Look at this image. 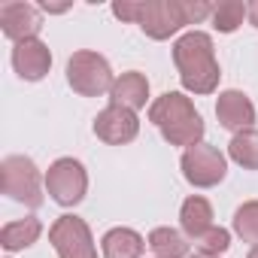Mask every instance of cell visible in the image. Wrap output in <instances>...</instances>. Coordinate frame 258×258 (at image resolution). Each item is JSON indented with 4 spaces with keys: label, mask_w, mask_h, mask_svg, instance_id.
Segmentation results:
<instances>
[{
    "label": "cell",
    "mask_w": 258,
    "mask_h": 258,
    "mask_svg": "<svg viewBox=\"0 0 258 258\" xmlns=\"http://www.w3.org/2000/svg\"><path fill=\"white\" fill-rule=\"evenodd\" d=\"M173 64L179 70V82L191 94H213L219 88L222 70L216 61L213 37L204 31H188L173 43Z\"/></svg>",
    "instance_id": "6da1fadb"
},
{
    "label": "cell",
    "mask_w": 258,
    "mask_h": 258,
    "mask_svg": "<svg viewBox=\"0 0 258 258\" xmlns=\"http://www.w3.org/2000/svg\"><path fill=\"white\" fill-rule=\"evenodd\" d=\"M149 121L161 131V137L170 146H198L204 143V115L195 109L191 97H185L182 91H164L161 97L152 100L149 106Z\"/></svg>",
    "instance_id": "7a4b0ae2"
},
{
    "label": "cell",
    "mask_w": 258,
    "mask_h": 258,
    "mask_svg": "<svg viewBox=\"0 0 258 258\" xmlns=\"http://www.w3.org/2000/svg\"><path fill=\"white\" fill-rule=\"evenodd\" d=\"M0 188L16 204H25V207L37 210V207H43L46 176H40L37 164L28 155H7L0 161Z\"/></svg>",
    "instance_id": "3957f363"
},
{
    "label": "cell",
    "mask_w": 258,
    "mask_h": 258,
    "mask_svg": "<svg viewBox=\"0 0 258 258\" xmlns=\"http://www.w3.org/2000/svg\"><path fill=\"white\" fill-rule=\"evenodd\" d=\"M67 82L76 94L82 97H100V94H109L112 85H115V76H112V67L109 61L100 55V52H91V49H79L70 55L67 61Z\"/></svg>",
    "instance_id": "277c9868"
},
{
    "label": "cell",
    "mask_w": 258,
    "mask_h": 258,
    "mask_svg": "<svg viewBox=\"0 0 258 258\" xmlns=\"http://www.w3.org/2000/svg\"><path fill=\"white\" fill-rule=\"evenodd\" d=\"M46 191L58 207H76L85 201L88 191V173L82 161L76 158H58L46 170Z\"/></svg>",
    "instance_id": "5b68a950"
},
{
    "label": "cell",
    "mask_w": 258,
    "mask_h": 258,
    "mask_svg": "<svg viewBox=\"0 0 258 258\" xmlns=\"http://www.w3.org/2000/svg\"><path fill=\"white\" fill-rule=\"evenodd\" d=\"M49 243L58 252V258H97V246H94L88 222L73 213H64L52 222Z\"/></svg>",
    "instance_id": "8992f818"
},
{
    "label": "cell",
    "mask_w": 258,
    "mask_h": 258,
    "mask_svg": "<svg viewBox=\"0 0 258 258\" xmlns=\"http://www.w3.org/2000/svg\"><path fill=\"white\" fill-rule=\"evenodd\" d=\"M179 167H182L185 182L195 185V188H213V185H219L228 176V158L216 146H210V143L188 146L182 152Z\"/></svg>",
    "instance_id": "52a82bcc"
},
{
    "label": "cell",
    "mask_w": 258,
    "mask_h": 258,
    "mask_svg": "<svg viewBox=\"0 0 258 258\" xmlns=\"http://www.w3.org/2000/svg\"><path fill=\"white\" fill-rule=\"evenodd\" d=\"M185 25H191L188 16V0H146L140 28L152 40H170Z\"/></svg>",
    "instance_id": "ba28073f"
},
{
    "label": "cell",
    "mask_w": 258,
    "mask_h": 258,
    "mask_svg": "<svg viewBox=\"0 0 258 258\" xmlns=\"http://www.w3.org/2000/svg\"><path fill=\"white\" fill-rule=\"evenodd\" d=\"M137 134H140V118H137V112L124 109V106L109 103L94 118V137L109 143V146H124V143H131Z\"/></svg>",
    "instance_id": "9c48e42d"
},
{
    "label": "cell",
    "mask_w": 258,
    "mask_h": 258,
    "mask_svg": "<svg viewBox=\"0 0 258 258\" xmlns=\"http://www.w3.org/2000/svg\"><path fill=\"white\" fill-rule=\"evenodd\" d=\"M0 28L13 43L37 40L43 28V10L34 4H25V0H7V4H0Z\"/></svg>",
    "instance_id": "30bf717a"
},
{
    "label": "cell",
    "mask_w": 258,
    "mask_h": 258,
    "mask_svg": "<svg viewBox=\"0 0 258 258\" xmlns=\"http://www.w3.org/2000/svg\"><path fill=\"white\" fill-rule=\"evenodd\" d=\"M13 70L25 82H40L52 70V52H49V46L40 37L37 40L16 43L13 46Z\"/></svg>",
    "instance_id": "8fae6325"
},
{
    "label": "cell",
    "mask_w": 258,
    "mask_h": 258,
    "mask_svg": "<svg viewBox=\"0 0 258 258\" xmlns=\"http://www.w3.org/2000/svg\"><path fill=\"white\" fill-rule=\"evenodd\" d=\"M216 118L225 131L240 134L246 127H252V121H255V103L249 100V94H243L237 88H228L216 100Z\"/></svg>",
    "instance_id": "7c38bea8"
},
{
    "label": "cell",
    "mask_w": 258,
    "mask_h": 258,
    "mask_svg": "<svg viewBox=\"0 0 258 258\" xmlns=\"http://www.w3.org/2000/svg\"><path fill=\"white\" fill-rule=\"evenodd\" d=\"M109 100L115 106H124V109H143L146 100H149V79L140 73V70H127L121 76H115V85L109 91Z\"/></svg>",
    "instance_id": "4fadbf2b"
},
{
    "label": "cell",
    "mask_w": 258,
    "mask_h": 258,
    "mask_svg": "<svg viewBox=\"0 0 258 258\" xmlns=\"http://www.w3.org/2000/svg\"><path fill=\"white\" fill-rule=\"evenodd\" d=\"M146 249V240L134 228H109L100 240L103 258H140Z\"/></svg>",
    "instance_id": "5bb4252c"
},
{
    "label": "cell",
    "mask_w": 258,
    "mask_h": 258,
    "mask_svg": "<svg viewBox=\"0 0 258 258\" xmlns=\"http://www.w3.org/2000/svg\"><path fill=\"white\" fill-rule=\"evenodd\" d=\"M179 225H182V234L188 240H198L204 231H210L213 228V207H210V201L201 198V195L185 198L182 207H179Z\"/></svg>",
    "instance_id": "9a60e30c"
},
{
    "label": "cell",
    "mask_w": 258,
    "mask_h": 258,
    "mask_svg": "<svg viewBox=\"0 0 258 258\" xmlns=\"http://www.w3.org/2000/svg\"><path fill=\"white\" fill-rule=\"evenodd\" d=\"M40 234H43L40 219L25 216V219H16V222L4 225V231H0V246L7 252H22V249H31L40 240Z\"/></svg>",
    "instance_id": "2e32d148"
},
{
    "label": "cell",
    "mask_w": 258,
    "mask_h": 258,
    "mask_svg": "<svg viewBox=\"0 0 258 258\" xmlns=\"http://www.w3.org/2000/svg\"><path fill=\"white\" fill-rule=\"evenodd\" d=\"M146 243L155 252V258H188V240L176 228H167V225L152 228V234H149Z\"/></svg>",
    "instance_id": "e0dca14e"
},
{
    "label": "cell",
    "mask_w": 258,
    "mask_h": 258,
    "mask_svg": "<svg viewBox=\"0 0 258 258\" xmlns=\"http://www.w3.org/2000/svg\"><path fill=\"white\" fill-rule=\"evenodd\" d=\"M228 158L243 170H258V127H246V131L231 137Z\"/></svg>",
    "instance_id": "ac0fdd59"
},
{
    "label": "cell",
    "mask_w": 258,
    "mask_h": 258,
    "mask_svg": "<svg viewBox=\"0 0 258 258\" xmlns=\"http://www.w3.org/2000/svg\"><path fill=\"white\" fill-rule=\"evenodd\" d=\"M246 16H249V4H243V0H222L219 7H213V28L219 34H234Z\"/></svg>",
    "instance_id": "d6986e66"
},
{
    "label": "cell",
    "mask_w": 258,
    "mask_h": 258,
    "mask_svg": "<svg viewBox=\"0 0 258 258\" xmlns=\"http://www.w3.org/2000/svg\"><path fill=\"white\" fill-rule=\"evenodd\" d=\"M234 234L243 240V243H252L258 246V201H246L234 210Z\"/></svg>",
    "instance_id": "ffe728a7"
},
{
    "label": "cell",
    "mask_w": 258,
    "mask_h": 258,
    "mask_svg": "<svg viewBox=\"0 0 258 258\" xmlns=\"http://www.w3.org/2000/svg\"><path fill=\"white\" fill-rule=\"evenodd\" d=\"M195 249L204 252V255H219V258H222V255L231 249V234H228L225 228L213 225L210 231H204V234L195 240Z\"/></svg>",
    "instance_id": "44dd1931"
},
{
    "label": "cell",
    "mask_w": 258,
    "mask_h": 258,
    "mask_svg": "<svg viewBox=\"0 0 258 258\" xmlns=\"http://www.w3.org/2000/svg\"><path fill=\"white\" fill-rule=\"evenodd\" d=\"M143 4H146V0H118V4H112V16L121 19V22L140 25V19H143Z\"/></svg>",
    "instance_id": "7402d4cb"
},
{
    "label": "cell",
    "mask_w": 258,
    "mask_h": 258,
    "mask_svg": "<svg viewBox=\"0 0 258 258\" xmlns=\"http://www.w3.org/2000/svg\"><path fill=\"white\" fill-rule=\"evenodd\" d=\"M246 19H249V25L258 31V0H252V4H249V16H246Z\"/></svg>",
    "instance_id": "603a6c76"
},
{
    "label": "cell",
    "mask_w": 258,
    "mask_h": 258,
    "mask_svg": "<svg viewBox=\"0 0 258 258\" xmlns=\"http://www.w3.org/2000/svg\"><path fill=\"white\" fill-rule=\"evenodd\" d=\"M188 258H219V255H204V252H195V255H188Z\"/></svg>",
    "instance_id": "cb8c5ba5"
},
{
    "label": "cell",
    "mask_w": 258,
    "mask_h": 258,
    "mask_svg": "<svg viewBox=\"0 0 258 258\" xmlns=\"http://www.w3.org/2000/svg\"><path fill=\"white\" fill-rule=\"evenodd\" d=\"M246 258H258V246H252V249H249V255H246Z\"/></svg>",
    "instance_id": "d4e9b609"
}]
</instances>
